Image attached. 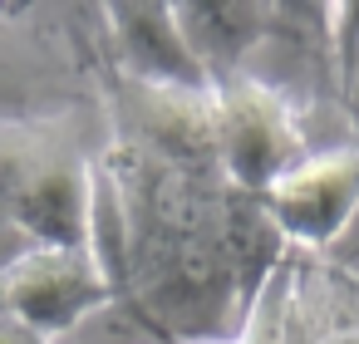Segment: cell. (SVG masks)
Returning <instances> with one entry per match:
<instances>
[{
	"label": "cell",
	"mask_w": 359,
	"mask_h": 344,
	"mask_svg": "<svg viewBox=\"0 0 359 344\" xmlns=\"http://www.w3.org/2000/svg\"><path fill=\"white\" fill-rule=\"evenodd\" d=\"M99 167L55 123L0 118V221L30 246L94 251Z\"/></svg>",
	"instance_id": "6da1fadb"
},
{
	"label": "cell",
	"mask_w": 359,
	"mask_h": 344,
	"mask_svg": "<svg viewBox=\"0 0 359 344\" xmlns=\"http://www.w3.org/2000/svg\"><path fill=\"white\" fill-rule=\"evenodd\" d=\"M212 128L222 177L251 197H266L295 163L310 158L295 104L246 69L212 84Z\"/></svg>",
	"instance_id": "7a4b0ae2"
},
{
	"label": "cell",
	"mask_w": 359,
	"mask_h": 344,
	"mask_svg": "<svg viewBox=\"0 0 359 344\" xmlns=\"http://www.w3.org/2000/svg\"><path fill=\"white\" fill-rule=\"evenodd\" d=\"M114 300H118L114 280L84 246H30L20 261L0 270V305L45 339L74 329L79 319H89Z\"/></svg>",
	"instance_id": "3957f363"
},
{
	"label": "cell",
	"mask_w": 359,
	"mask_h": 344,
	"mask_svg": "<svg viewBox=\"0 0 359 344\" xmlns=\"http://www.w3.org/2000/svg\"><path fill=\"white\" fill-rule=\"evenodd\" d=\"M261 202L285 246L330 256L359 216V143L310 153Z\"/></svg>",
	"instance_id": "277c9868"
},
{
	"label": "cell",
	"mask_w": 359,
	"mask_h": 344,
	"mask_svg": "<svg viewBox=\"0 0 359 344\" xmlns=\"http://www.w3.org/2000/svg\"><path fill=\"white\" fill-rule=\"evenodd\" d=\"M104 30L123 60V79L153 89H212L177 25V6H109Z\"/></svg>",
	"instance_id": "5b68a950"
},
{
	"label": "cell",
	"mask_w": 359,
	"mask_h": 344,
	"mask_svg": "<svg viewBox=\"0 0 359 344\" xmlns=\"http://www.w3.org/2000/svg\"><path fill=\"white\" fill-rule=\"evenodd\" d=\"M177 25L202 60L207 79H226L246 69V55L271 40L276 6H177Z\"/></svg>",
	"instance_id": "8992f818"
},
{
	"label": "cell",
	"mask_w": 359,
	"mask_h": 344,
	"mask_svg": "<svg viewBox=\"0 0 359 344\" xmlns=\"http://www.w3.org/2000/svg\"><path fill=\"white\" fill-rule=\"evenodd\" d=\"M300 275V266H295ZM295 324L300 344H359V275L339 266H315L310 280H295Z\"/></svg>",
	"instance_id": "52a82bcc"
},
{
	"label": "cell",
	"mask_w": 359,
	"mask_h": 344,
	"mask_svg": "<svg viewBox=\"0 0 359 344\" xmlns=\"http://www.w3.org/2000/svg\"><path fill=\"white\" fill-rule=\"evenodd\" d=\"M330 50H334V94L359 133V6L330 11Z\"/></svg>",
	"instance_id": "ba28073f"
},
{
	"label": "cell",
	"mask_w": 359,
	"mask_h": 344,
	"mask_svg": "<svg viewBox=\"0 0 359 344\" xmlns=\"http://www.w3.org/2000/svg\"><path fill=\"white\" fill-rule=\"evenodd\" d=\"M0 344H50L40 329H30L25 319H15L6 305H0Z\"/></svg>",
	"instance_id": "9c48e42d"
},
{
	"label": "cell",
	"mask_w": 359,
	"mask_h": 344,
	"mask_svg": "<svg viewBox=\"0 0 359 344\" xmlns=\"http://www.w3.org/2000/svg\"><path fill=\"white\" fill-rule=\"evenodd\" d=\"M349 275H359V266H354V270H349Z\"/></svg>",
	"instance_id": "30bf717a"
},
{
	"label": "cell",
	"mask_w": 359,
	"mask_h": 344,
	"mask_svg": "<svg viewBox=\"0 0 359 344\" xmlns=\"http://www.w3.org/2000/svg\"><path fill=\"white\" fill-rule=\"evenodd\" d=\"M222 344H226V339H222ZM231 344H236V339H231Z\"/></svg>",
	"instance_id": "8fae6325"
}]
</instances>
